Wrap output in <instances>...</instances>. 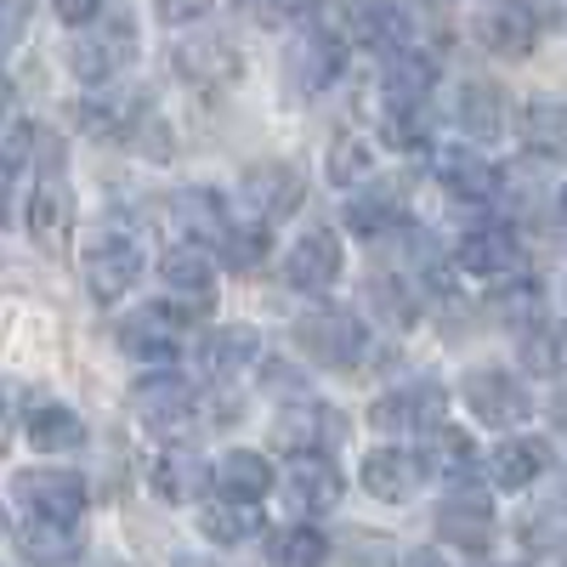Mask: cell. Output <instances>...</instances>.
<instances>
[{"label": "cell", "instance_id": "60d3db41", "mask_svg": "<svg viewBox=\"0 0 567 567\" xmlns=\"http://www.w3.org/2000/svg\"><path fill=\"white\" fill-rule=\"evenodd\" d=\"M34 154H40V125H29V120L7 125V136H0V176H23L34 165Z\"/></svg>", "mask_w": 567, "mask_h": 567}, {"label": "cell", "instance_id": "e0dca14e", "mask_svg": "<svg viewBox=\"0 0 567 567\" xmlns=\"http://www.w3.org/2000/svg\"><path fill=\"white\" fill-rule=\"evenodd\" d=\"M347 494L341 483V471L329 465V454H296L290 460V477H284V499H290V511L301 516H323V511H336Z\"/></svg>", "mask_w": 567, "mask_h": 567}, {"label": "cell", "instance_id": "484cf974", "mask_svg": "<svg viewBox=\"0 0 567 567\" xmlns=\"http://www.w3.org/2000/svg\"><path fill=\"white\" fill-rule=\"evenodd\" d=\"M437 85V63L414 52V45H403V52H392L381 63V91H386V109H425V97H432Z\"/></svg>", "mask_w": 567, "mask_h": 567}, {"label": "cell", "instance_id": "83f0119b", "mask_svg": "<svg viewBox=\"0 0 567 567\" xmlns=\"http://www.w3.org/2000/svg\"><path fill=\"white\" fill-rule=\"evenodd\" d=\"M420 465L437 471V477L454 483V488H477V449H471V437L460 432V425H432Z\"/></svg>", "mask_w": 567, "mask_h": 567}, {"label": "cell", "instance_id": "9a60e30c", "mask_svg": "<svg viewBox=\"0 0 567 567\" xmlns=\"http://www.w3.org/2000/svg\"><path fill=\"white\" fill-rule=\"evenodd\" d=\"M159 278L171 284V296L182 301L176 318H205V312L216 307V267H210V256H205L199 245H176V250H165Z\"/></svg>", "mask_w": 567, "mask_h": 567}, {"label": "cell", "instance_id": "4dcf8cb0", "mask_svg": "<svg viewBox=\"0 0 567 567\" xmlns=\"http://www.w3.org/2000/svg\"><path fill=\"white\" fill-rule=\"evenodd\" d=\"M347 227L358 233V239H386V233L409 227V216H403L398 194H386V187H363V194L347 199Z\"/></svg>", "mask_w": 567, "mask_h": 567}, {"label": "cell", "instance_id": "603a6c76", "mask_svg": "<svg viewBox=\"0 0 567 567\" xmlns=\"http://www.w3.org/2000/svg\"><path fill=\"white\" fill-rule=\"evenodd\" d=\"M550 443L545 437H505L494 454H488V477H494V488H505V494H523V488H534L545 471H550Z\"/></svg>", "mask_w": 567, "mask_h": 567}, {"label": "cell", "instance_id": "816d5d0a", "mask_svg": "<svg viewBox=\"0 0 567 567\" xmlns=\"http://www.w3.org/2000/svg\"><path fill=\"white\" fill-rule=\"evenodd\" d=\"M7 109H12V85L0 80V120H7Z\"/></svg>", "mask_w": 567, "mask_h": 567}, {"label": "cell", "instance_id": "2e32d148", "mask_svg": "<svg viewBox=\"0 0 567 567\" xmlns=\"http://www.w3.org/2000/svg\"><path fill=\"white\" fill-rule=\"evenodd\" d=\"M18 499L34 511V523L74 528V516L85 511V483L74 477V471H23V477H18Z\"/></svg>", "mask_w": 567, "mask_h": 567}, {"label": "cell", "instance_id": "44dd1931", "mask_svg": "<svg viewBox=\"0 0 567 567\" xmlns=\"http://www.w3.org/2000/svg\"><path fill=\"white\" fill-rule=\"evenodd\" d=\"M210 483H216V494H221L227 505H256V499L272 494V465H267V454H256V449H227V454L210 465Z\"/></svg>", "mask_w": 567, "mask_h": 567}, {"label": "cell", "instance_id": "8fae6325", "mask_svg": "<svg viewBox=\"0 0 567 567\" xmlns=\"http://www.w3.org/2000/svg\"><path fill=\"white\" fill-rule=\"evenodd\" d=\"M301 199H307V182H301L296 165L267 159V165H250L245 171V210L256 216V227H272L284 216H296Z\"/></svg>", "mask_w": 567, "mask_h": 567}, {"label": "cell", "instance_id": "277c9868", "mask_svg": "<svg viewBox=\"0 0 567 567\" xmlns=\"http://www.w3.org/2000/svg\"><path fill=\"white\" fill-rule=\"evenodd\" d=\"M296 347L323 369H358L363 352H369V329L341 307H323V312H307L296 323Z\"/></svg>", "mask_w": 567, "mask_h": 567}, {"label": "cell", "instance_id": "8992f818", "mask_svg": "<svg viewBox=\"0 0 567 567\" xmlns=\"http://www.w3.org/2000/svg\"><path fill=\"white\" fill-rule=\"evenodd\" d=\"M171 69L194 85V91H221L239 80L245 58H239V40L221 34V29H205V34H187L176 52H171Z\"/></svg>", "mask_w": 567, "mask_h": 567}, {"label": "cell", "instance_id": "3957f363", "mask_svg": "<svg viewBox=\"0 0 567 567\" xmlns=\"http://www.w3.org/2000/svg\"><path fill=\"white\" fill-rule=\"evenodd\" d=\"M341 69H347V40H341V29L312 23V29L296 34L290 63H284V80H290V97L312 103V97H323V91L341 80Z\"/></svg>", "mask_w": 567, "mask_h": 567}, {"label": "cell", "instance_id": "b9f144b4", "mask_svg": "<svg viewBox=\"0 0 567 567\" xmlns=\"http://www.w3.org/2000/svg\"><path fill=\"white\" fill-rule=\"evenodd\" d=\"M523 363L534 374H545V381H556V374H561V329H550V323L528 329V336H523Z\"/></svg>", "mask_w": 567, "mask_h": 567}, {"label": "cell", "instance_id": "7bdbcfd3", "mask_svg": "<svg viewBox=\"0 0 567 567\" xmlns=\"http://www.w3.org/2000/svg\"><path fill=\"white\" fill-rule=\"evenodd\" d=\"M369 301L381 307V312H392V323H409V318H414V307H409V296H403L398 278H374V284H369Z\"/></svg>", "mask_w": 567, "mask_h": 567}, {"label": "cell", "instance_id": "7c38bea8", "mask_svg": "<svg viewBox=\"0 0 567 567\" xmlns=\"http://www.w3.org/2000/svg\"><path fill=\"white\" fill-rule=\"evenodd\" d=\"M432 176L443 182V194L460 199V205H488V199L499 194V171L483 159V148H471V142L437 148V154H432Z\"/></svg>", "mask_w": 567, "mask_h": 567}, {"label": "cell", "instance_id": "5bb4252c", "mask_svg": "<svg viewBox=\"0 0 567 567\" xmlns=\"http://www.w3.org/2000/svg\"><path fill=\"white\" fill-rule=\"evenodd\" d=\"M443 414H449V392L437 381H414L403 392H386L369 409V420L381 432H432V425H443Z\"/></svg>", "mask_w": 567, "mask_h": 567}, {"label": "cell", "instance_id": "f907efd6", "mask_svg": "<svg viewBox=\"0 0 567 567\" xmlns=\"http://www.w3.org/2000/svg\"><path fill=\"white\" fill-rule=\"evenodd\" d=\"M171 567H216V561H210V556H176Z\"/></svg>", "mask_w": 567, "mask_h": 567}, {"label": "cell", "instance_id": "ba28073f", "mask_svg": "<svg viewBox=\"0 0 567 567\" xmlns=\"http://www.w3.org/2000/svg\"><path fill=\"white\" fill-rule=\"evenodd\" d=\"M539 34H545V18L534 0H488L477 12V40L494 58H528L539 45Z\"/></svg>", "mask_w": 567, "mask_h": 567}, {"label": "cell", "instance_id": "bcb514c9", "mask_svg": "<svg viewBox=\"0 0 567 567\" xmlns=\"http://www.w3.org/2000/svg\"><path fill=\"white\" fill-rule=\"evenodd\" d=\"M403 567H465V561H460L449 545H437V550H432V545H420V550L403 556Z\"/></svg>", "mask_w": 567, "mask_h": 567}, {"label": "cell", "instance_id": "836d02e7", "mask_svg": "<svg viewBox=\"0 0 567 567\" xmlns=\"http://www.w3.org/2000/svg\"><path fill=\"white\" fill-rule=\"evenodd\" d=\"M23 432H29V443H34L40 454H69V449L85 443V420H80L74 409L45 403V409H34V414L23 420Z\"/></svg>", "mask_w": 567, "mask_h": 567}, {"label": "cell", "instance_id": "d4e9b609", "mask_svg": "<svg viewBox=\"0 0 567 567\" xmlns=\"http://www.w3.org/2000/svg\"><path fill=\"white\" fill-rule=\"evenodd\" d=\"M454 120H460V131L471 136V148H477V142H499L505 125H511L505 91L488 85V80H465L460 97H454Z\"/></svg>", "mask_w": 567, "mask_h": 567}, {"label": "cell", "instance_id": "7a4b0ae2", "mask_svg": "<svg viewBox=\"0 0 567 567\" xmlns=\"http://www.w3.org/2000/svg\"><path fill=\"white\" fill-rule=\"evenodd\" d=\"M40 182H34V194H29V233H34V245L40 250H63L69 239V221H74V205H69V187H63V154H58V142L40 131Z\"/></svg>", "mask_w": 567, "mask_h": 567}, {"label": "cell", "instance_id": "d6986e66", "mask_svg": "<svg viewBox=\"0 0 567 567\" xmlns=\"http://www.w3.org/2000/svg\"><path fill=\"white\" fill-rule=\"evenodd\" d=\"M148 97L142 91H91V97L80 103V125L97 136V142H131L136 125L148 120Z\"/></svg>", "mask_w": 567, "mask_h": 567}, {"label": "cell", "instance_id": "30bf717a", "mask_svg": "<svg viewBox=\"0 0 567 567\" xmlns=\"http://www.w3.org/2000/svg\"><path fill=\"white\" fill-rule=\"evenodd\" d=\"M341 267H347V250L329 227H312L307 239H296L290 261H284V284L301 296H329L341 284Z\"/></svg>", "mask_w": 567, "mask_h": 567}, {"label": "cell", "instance_id": "9c48e42d", "mask_svg": "<svg viewBox=\"0 0 567 567\" xmlns=\"http://www.w3.org/2000/svg\"><path fill=\"white\" fill-rule=\"evenodd\" d=\"M80 272H85L91 301H103V307H109V301H120L131 284L142 278V250H136V239H125V233H103V239L85 250Z\"/></svg>", "mask_w": 567, "mask_h": 567}, {"label": "cell", "instance_id": "f6af8a7d", "mask_svg": "<svg viewBox=\"0 0 567 567\" xmlns=\"http://www.w3.org/2000/svg\"><path fill=\"white\" fill-rule=\"evenodd\" d=\"M159 7V23H194L210 12V0H154Z\"/></svg>", "mask_w": 567, "mask_h": 567}, {"label": "cell", "instance_id": "5b68a950", "mask_svg": "<svg viewBox=\"0 0 567 567\" xmlns=\"http://www.w3.org/2000/svg\"><path fill=\"white\" fill-rule=\"evenodd\" d=\"M131 414L148 425L154 437H182L187 425H194L199 403H194V386L182 381V374L159 369V374H142L136 392H131Z\"/></svg>", "mask_w": 567, "mask_h": 567}, {"label": "cell", "instance_id": "f1b7e54d", "mask_svg": "<svg viewBox=\"0 0 567 567\" xmlns=\"http://www.w3.org/2000/svg\"><path fill=\"white\" fill-rule=\"evenodd\" d=\"M256 352H261V336L250 323H221V329H210V336L199 341V369L216 374V381H227V374L250 369Z\"/></svg>", "mask_w": 567, "mask_h": 567}, {"label": "cell", "instance_id": "1f68e13d", "mask_svg": "<svg viewBox=\"0 0 567 567\" xmlns=\"http://www.w3.org/2000/svg\"><path fill=\"white\" fill-rule=\"evenodd\" d=\"M18 550H23L29 567H69L80 556V534L63 528V523H34L29 516V523L18 528Z\"/></svg>", "mask_w": 567, "mask_h": 567}, {"label": "cell", "instance_id": "ab89813d", "mask_svg": "<svg viewBox=\"0 0 567 567\" xmlns=\"http://www.w3.org/2000/svg\"><path fill=\"white\" fill-rule=\"evenodd\" d=\"M369 171H374V154L363 148L358 136H341L336 148H329V182L336 187H363Z\"/></svg>", "mask_w": 567, "mask_h": 567}, {"label": "cell", "instance_id": "ee69618b", "mask_svg": "<svg viewBox=\"0 0 567 567\" xmlns=\"http://www.w3.org/2000/svg\"><path fill=\"white\" fill-rule=\"evenodd\" d=\"M29 29V0H0V58L12 52Z\"/></svg>", "mask_w": 567, "mask_h": 567}, {"label": "cell", "instance_id": "4316f807", "mask_svg": "<svg viewBox=\"0 0 567 567\" xmlns=\"http://www.w3.org/2000/svg\"><path fill=\"white\" fill-rule=\"evenodd\" d=\"M171 227L205 250V245H221V233H227L233 221H227L221 194H210V187H182V194L171 199Z\"/></svg>", "mask_w": 567, "mask_h": 567}, {"label": "cell", "instance_id": "f5cc1de1", "mask_svg": "<svg viewBox=\"0 0 567 567\" xmlns=\"http://www.w3.org/2000/svg\"><path fill=\"white\" fill-rule=\"evenodd\" d=\"M0 534H7V511H0Z\"/></svg>", "mask_w": 567, "mask_h": 567}, {"label": "cell", "instance_id": "7402d4cb", "mask_svg": "<svg viewBox=\"0 0 567 567\" xmlns=\"http://www.w3.org/2000/svg\"><path fill=\"white\" fill-rule=\"evenodd\" d=\"M120 347H125L136 363L165 369V363L182 352V341H176V318H171L165 307H142V312H131V318L120 323Z\"/></svg>", "mask_w": 567, "mask_h": 567}, {"label": "cell", "instance_id": "c3c4849f", "mask_svg": "<svg viewBox=\"0 0 567 567\" xmlns=\"http://www.w3.org/2000/svg\"><path fill=\"white\" fill-rule=\"evenodd\" d=\"M233 7H256L261 18H290V12L312 7V0H233Z\"/></svg>", "mask_w": 567, "mask_h": 567}, {"label": "cell", "instance_id": "d590c367", "mask_svg": "<svg viewBox=\"0 0 567 567\" xmlns=\"http://www.w3.org/2000/svg\"><path fill=\"white\" fill-rule=\"evenodd\" d=\"M561 142H567V114L556 97H534L523 109V148H534L539 159H556L561 154Z\"/></svg>", "mask_w": 567, "mask_h": 567}, {"label": "cell", "instance_id": "d6a6232c", "mask_svg": "<svg viewBox=\"0 0 567 567\" xmlns=\"http://www.w3.org/2000/svg\"><path fill=\"white\" fill-rule=\"evenodd\" d=\"M154 488H159V499H171V505H194V499L205 494V460L187 454V449H165L159 465H154Z\"/></svg>", "mask_w": 567, "mask_h": 567}, {"label": "cell", "instance_id": "db71d44e", "mask_svg": "<svg viewBox=\"0 0 567 567\" xmlns=\"http://www.w3.org/2000/svg\"><path fill=\"white\" fill-rule=\"evenodd\" d=\"M0 221H7V205H0Z\"/></svg>", "mask_w": 567, "mask_h": 567}, {"label": "cell", "instance_id": "8d00e7d4", "mask_svg": "<svg viewBox=\"0 0 567 567\" xmlns=\"http://www.w3.org/2000/svg\"><path fill=\"white\" fill-rule=\"evenodd\" d=\"M256 528H261V511H256V505H227V499H216V505L199 511V534H205L210 545H245Z\"/></svg>", "mask_w": 567, "mask_h": 567}, {"label": "cell", "instance_id": "ffe728a7", "mask_svg": "<svg viewBox=\"0 0 567 567\" xmlns=\"http://www.w3.org/2000/svg\"><path fill=\"white\" fill-rule=\"evenodd\" d=\"M488 534H494V505H488V494H477V488H460V494L437 511V539H443L449 550L477 556V550L488 545Z\"/></svg>", "mask_w": 567, "mask_h": 567}, {"label": "cell", "instance_id": "e575fe53", "mask_svg": "<svg viewBox=\"0 0 567 567\" xmlns=\"http://www.w3.org/2000/svg\"><path fill=\"white\" fill-rule=\"evenodd\" d=\"M329 561V539L312 523H290L267 539V567H323Z\"/></svg>", "mask_w": 567, "mask_h": 567}, {"label": "cell", "instance_id": "6da1fadb", "mask_svg": "<svg viewBox=\"0 0 567 567\" xmlns=\"http://www.w3.org/2000/svg\"><path fill=\"white\" fill-rule=\"evenodd\" d=\"M131 63H136V18L125 7L97 12L69 40V74L80 85H114Z\"/></svg>", "mask_w": 567, "mask_h": 567}, {"label": "cell", "instance_id": "7dc6e473", "mask_svg": "<svg viewBox=\"0 0 567 567\" xmlns=\"http://www.w3.org/2000/svg\"><path fill=\"white\" fill-rule=\"evenodd\" d=\"M97 12H109V0H58V18L63 23H91V18H97Z\"/></svg>", "mask_w": 567, "mask_h": 567}, {"label": "cell", "instance_id": "681fc988", "mask_svg": "<svg viewBox=\"0 0 567 567\" xmlns=\"http://www.w3.org/2000/svg\"><path fill=\"white\" fill-rule=\"evenodd\" d=\"M7 437H12V392L0 386V443H7Z\"/></svg>", "mask_w": 567, "mask_h": 567}, {"label": "cell", "instance_id": "52a82bcc", "mask_svg": "<svg viewBox=\"0 0 567 567\" xmlns=\"http://www.w3.org/2000/svg\"><path fill=\"white\" fill-rule=\"evenodd\" d=\"M471 414H477L483 425H494V432H505V425H523L534 414V398L523 386V374H511V369H471L465 381H460Z\"/></svg>", "mask_w": 567, "mask_h": 567}, {"label": "cell", "instance_id": "ac0fdd59", "mask_svg": "<svg viewBox=\"0 0 567 567\" xmlns=\"http://www.w3.org/2000/svg\"><path fill=\"white\" fill-rule=\"evenodd\" d=\"M454 261H460V272H471V278H505V272L523 267V245H516V233H511L505 221H488V227H471V233H465L460 250H454Z\"/></svg>", "mask_w": 567, "mask_h": 567}, {"label": "cell", "instance_id": "74e56055", "mask_svg": "<svg viewBox=\"0 0 567 567\" xmlns=\"http://www.w3.org/2000/svg\"><path fill=\"white\" fill-rule=\"evenodd\" d=\"M494 312H499L511 329H523V336H528V329H539V323H545V290H539L534 278L505 284V290L494 296Z\"/></svg>", "mask_w": 567, "mask_h": 567}, {"label": "cell", "instance_id": "f35d334b", "mask_svg": "<svg viewBox=\"0 0 567 567\" xmlns=\"http://www.w3.org/2000/svg\"><path fill=\"white\" fill-rule=\"evenodd\" d=\"M267 250H272L267 227H227V233H221V261H227L233 272H256V267L267 261Z\"/></svg>", "mask_w": 567, "mask_h": 567}, {"label": "cell", "instance_id": "f546056e", "mask_svg": "<svg viewBox=\"0 0 567 567\" xmlns=\"http://www.w3.org/2000/svg\"><path fill=\"white\" fill-rule=\"evenodd\" d=\"M352 40L369 45V52H381V58H392V52L409 45V12L392 7V0H369V7L352 12Z\"/></svg>", "mask_w": 567, "mask_h": 567}, {"label": "cell", "instance_id": "cb8c5ba5", "mask_svg": "<svg viewBox=\"0 0 567 567\" xmlns=\"http://www.w3.org/2000/svg\"><path fill=\"white\" fill-rule=\"evenodd\" d=\"M420 483H425L420 454H409V449H374V454H363V488L374 499L403 505V499L420 494Z\"/></svg>", "mask_w": 567, "mask_h": 567}, {"label": "cell", "instance_id": "4fadbf2b", "mask_svg": "<svg viewBox=\"0 0 567 567\" xmlns=\"http://www.w3.org/2000/svg\"><path fill=\"white\" fill-rule=\"evenodd\" d=\"M347 437V425H341V414L336 409H323V403H296V409H284L278 420H272V449H284V454H329Z\"/></svg>", "mask_w": 567, "mask_h": 567}]
</instances>
